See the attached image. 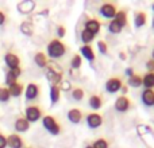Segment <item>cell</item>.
<instances>
[{
    "mask_svg": "<svg viewBox=\"0 0 154 148\" xmlns=\"http://www.w3.org/2000/svg\"><path fill=\"white\" fill-rule=\"evenodd\" d=\"M66 53V46L65 43L62 42L61 39L58 38H54L49 42L48 45V55L53 59H58V58H62Z\"/></svg>",
    "mask_w": 154,
    "mask_h": 148,
    "instance_id": "1",
    "label": "cell"
},
{
    "mask_svg": "<svg viewBox=\"0 0 154 148\" xmlns=\"http://www.w3.org/2000/svg\"><path fill=\"white\" fill-rule=\"evenodd\" d=\"M42 125L50 135L56 136V135H60V132H61V125H60V123L57 121L53 116H50V114H46V116L42 117Z\"/></svg>",
    "mask_w": 154,
    "mask_h": 148,
    "instance_id": "2",
    "label": "cell"
},
{
    "mask_svg": "<svg viewBox=\"0 0 154 148\" xmlns=\"http://www.w3.org/2000/svg\"><path fill=\"white\" fill-rule=\"evenodd\" d=\"M26 119L30 121V124L31 123H37L38 120H41L42 119V109L39 108L38 105H29L26 108Z\"/></svg>",
    "mask_w": 154,
    "mask_h": 148,
    "instance_id": "3",
    "label": "cell"
},
{
    "mask_svg": "<svg viewBox=\"0 0 154 148\" xmlns=\"http://www.w3.org/2000/svg\"><path fill=\"white\" fill-rule=\"evenodd\" d=\"M99 11H100V15L103 16V18L111 19V20L115 18V15H116V12H118L116 5L112 4V3H104Z\"/></svg>",
    "mask_w": 154,
    "mask_h": 148,
    "instance_id": "4",
    "label": "cell"
},
{
    "mask_svg": "<svg viewBox=\"0 0 154 148\" xmlns=\"http://www.w3.org/2000/svg\"><path fill=\"white\" fill-rule=\"evenodd\" d=\"M123 86V82L119 77H112L106 82V90L108 93H118Z\"/></svg>",
    "mask_w": 154,
    "mask_h": 148,
    "instance_id": "5",
    "label": "cell"
},
{
    "mask_svg": "<svg viewBox=\"0 0 154 148\" xmlns=\"http://www.w3.org/2000/svg\"><path fill=\"white\" fill-rule=\"evenodd\" d=\"M130 108H131V101L127 96H119V97L116 98V101H115V109H116L118 112L125 113V112H127Z\"/></svg>",
    "mask_w": 154,
    "mask_h": 148,
    "instance_id": "6",
    "label": "cell"
},
{
    "mask_svg": "<svg viewBox=\"0 0 154 148\" xmlns=\"http://www.w3.org/2000/svg\"><path fill=\"white\" fill-rule=\"evenodd\" d=\"M39 85L37 84H29L26 87V92H24V97H26L27 101H32V100H37L39 97Z\"/></svg>",
    "mask_w": 154,
    "mask_h": 148,
    "instance_id": "7",
    "label": "cell"
},
{
    "mask_svg": "<svg viewBox=\"0 0 154 148\" xmlns=\"http://www.w3.org/2000/svg\"><path fill=\"white\" fill-rule=\"evenodd\" d=\"M4 62H5V65H7L8 70H12V69H16V67H20V66H19V65H20V58H19L15 53H11V51L4 55Z\"/></svg>",
    "mask_w": 154,
    "mask_h": 148,
    "instance_id": "8",
    "label": "cell"
},
{
    "mask_svg": "<svg viewBox=\"0 0 154 148\" xmlns=\"http://www.w3.org/2000/svg\"><path fill=\"white\" fill-rule=\"evenodd\" d=\"M87 124H88V127L89 128L96 129V128H99V127L103 125V117H101V114L96 113V112L89 113L87 116Z\"/></svg>",
    "mask_w": 154,
    "mask_h": 148,
    "instance_id": "9",
    "label": "cell"
},
{
    "mask_svg": "<svg viewBox=\"0 0 154 148\" xmlns=\"http://www.w3.org/2000/svg\"><path fill=\"white\" fill-rule=\"evenodd\" d=\"M23 139L18 133H11L7 136V146L10 148H23Z\"/></svg>",
    "mask_w": 154,
    "mask_h": 148,
    "instance_id": "10",
    "label": "cell"
},
{
    "mask_svg": "<svg viewBox=\"0 0 154 148\" xmlns=\"http://www.w3.org/2000/svg\"><path fill=\"white\" fill-rule=\"evenodd\" d=\"M46 77H48V79L51 82V85H58L60 82L62 81V73L57 72L54 67H48Z\"/></svg>",
    "mask_w": 154,
    "mask_h": 148,
    "instance_id": "11",
    "label": "cell"
},
{
    "mask_svg": "<svg viewBox=\"0 0 154 148\" xmlns=\"http://www.w3.org/2000/svg\"><path fill=\"white\" fill-rule=\"evenodd\" d=\"M101 28V23L97 20V19H89V20H87L84 23V30H87V31H89L91 34L96 35L99 31H100Z\"/></svg>",
    "mask_w": 154,
    "mask_h": 148,
    "instance_id": "12",
    "label": "cell"
},
{
    "mask_svg": "<svg viewBox=\"0 0 154 148\" xmlns=\"http://www.w3.org/2000/svg\"><path fill=\"white\" fill-rule=\"evenodd\" d=\"M29 129H30V121L26 117H18L15 120V131L23 133V132H27Z\"/></svg>",
    "mask_w": 154,
    "mask_h": 148,
    "instance_id": "13",
    "label": "cell"
},
{
    "mask_svg": "<svg viewBox=\"0 0 154 148\" xmlns=\"http://www.w3.org/2000/svg\"><path fill=\"white\" fill-rule=\"evenodd\" d=\"M68 119H69V121L73 123V124H79V123L82 120V112H81V109H79V108L69 109V112H68Z\"/></svg>",
    "mask_w": 154,
    "mask_h": 148,
    "instance_id": "14",
    "label": "cell"
},
{
    "mask_svg": "<svg viewBox=\"0 0 154 148\" xmlns=\"http://www.w3.org/2000/svg\"><path fill=\"white\" fill-rule=\"evenodd\" d=\"M142 102L146 106H153L154 105V90L153 89H145L141 96Z\"/></svg>",
    "mask_w": 154,
    "mask_h": 148,
    "instance_id": "15",
    "label": "cell"
},
{
    "mask_svg": "<svg viewBox=\"0 0 154 148\" xmlns=\"http://www.w3.org/2000/svg\"><path fill=\"white\" fill-rule=\"evenodd\" d=\"M80 53H81V55L84 57V58H87L88 61H95L96 55H95V51H93L92 46L91 45H84L81 46V49H80Z\"/></svg>",
    "mask_w": 154,
    "mask_h": 148,
    "instance_id": "16",
    "label": "cell"
},
{
    "mask_svg": "<svg viewBox=\"0 0 154 148\" xmlns=\"http://www.w3.org/2000/svg\"><path fill=\"white\" fill-rule=\"evenodd\" d=\"M146 22H147L146 12L138 11V12L135 13V16H134V24H135V27L137 28H141V27H143L145 24H146Z\"/></svg>",
    "mask_w": 154,
    "mask_h": 148,
    "instance_id": "17",
    "label": "cell"
},
{
    "mask_svg": "<svg viewBox=\"0 0 154 148\" xmlns=\"http://www.w3.org/2000/svg\"><path fill=\"white\" fill-rule=\"evenodd\" d=\"M142 85H143L146 89L154 90V72H147L142 77Z\"/></svg>",
    "mask_w": 154,
    "mask_h": 148,
    "instance_id": "18",
    "label": "cell"
},
{
    "mask_svg": "<svg viewBox=\"0 0 154 148\" xmlns=\"http://www.w3.org/2000/svg\"><path fill=\"white\" fill-rule=\"evenodd\" d=\"M89 106L93 109V111H97L103 106V97L97 94H92L89 97Z\"/></svg>",
    "mask_w": 154,
    "mask_h": 148,
    "instance_id": "19",
    "label": "cell"
},
{
    "mask_svg": "<svg viewBox=\"0 0 154 148\" xmlns=\"http://www.w3.org/2000/svg\"><path fill=\"white\" fill-rule=\"evenodd\" d=\"M61 97V87L60 85H51L50 87V101L51 104H57Z\"/></svg>",
    "mask_w": 154,
    "mask_h": 148,
    "instance_id": "20",
    "label": "cell"
},
{
    "mask_svg": "<svg viewBox=\"0 0 154 148\" xmlns=\"http://www.w3.org/2000/svg\"><path fill=\"white\" fill-rule=\"evenodd\" d=\"M34 61H35V64H37V66L42 67V69H43V67H48V64H49L48 55H46L45 53H42V51H39V53L35 54Z\"/></svg>",
    "mask_w": 154,
    "mask_h": 148,
    "instance_id": "21",
    "label": "cell"
},
{
    "mask_svg": "<svg viewBox=\"0 0 154 148\" xmlns=\"http://www.w3.org/2000/svg\"><path fill=\"white\" fill-rule=\"evenodd\" d=\"M8 90H10L11 97H20L22 93H23V85L19 84V82H15L14 85L8 86Z\"/></svg>",
    "mask_w": 154,
    "mask_h": 148,
    "instance_id": "22",
    "label": "cell"
},
{
    "mask_svg": "<svg viewBox=\"0 0 154 148\" xmlns=\"http://www.w3.org/2000/svg\"><path fill=\"white\" fill-rule=\"evenodd\" d=\"M114 20H116L122 27L127 26V12H126V11H123V10L122 11H118L116 15H115V18H114Z\"/></svg>",
    "mask_w": 154,
    "mask_h": 148,
    "instance_id": "23",
    "label": "cell"
},
{
    "mask_svg": "<svg viewBox=\"0 0 154 148\" xmlns=\"http://www.w3.org/2000/svg\"><path fill=\"white\" fill-rule=\"evenodd\" d=\"M95 37L96 35L91 34V32L87 31V30H82L81 34H80V39H81V42L84 43V45H89V43L95 39Z\"/></svg>",
    "mask_w": 154,
    "mask_h": 148,
    "instance_id": "24",
    "label": "cell"
},
{
    "mask_svg": "<svg viewBox=\"0 0 154 148\" xmlns=\"http://www.w3.org/2000/svg\"><path fill=\"white\" fill-rule=\"evenodd\" d=\"M128 85L133 87H139L142 86V75H139V74H133V75L128 78Z\"/></svg>",
    "mask_w": 154,
    "mask_h": 148,
    "instance_id": "25",
    "label": "cell"
},
{
    "mask_svg": "<svg viewBox=\"0 0 154 148\" xmlns=\"http://www.w3.org/2000/svg\"><path fill=\"white\" fill-rule=\"evenodd\" d=\"M84 96H85V92H84V89H82V87H80V86L73 87V90H72V98L75 101H81L82 98H84Z\"/></svg>",
    "mask_w": 154,
    "mask_h": 148,
    "instance_id": "26",
    "label": "cell"
},
{
    "mask_svg": "<svg viewBox=\"0 0 154 148\" xmlns=\"http://www.w3.org/2000/svg\"><path fill=\"white\" fill-rule=\"evenodd\" d=\"M10 98H11V94H10L8 87L0 85V102H8Z\"/></svg>",
    "mask_w": 154,
    "mask_h": 148,
    "instance_id": "27",
    "label": "cell"
},
{
    "mask_svg": "<svg viewBox=\"0 0 154 148\" xmlns=\"http://www.w3.org/2000/svg\"><path fill=\"white\" fill-rule=\"evenodd\" d=\"M18 78L19 77L16 75L12 70H8L7 74H5V85H7V87L11 86V85H14L15 82H18Z\"/></svg>",
    "mask_w": 154,
    "mask_h": 148,
    "instance_id": "28",
    "label": "cell"
},
{
    "mask_svg": "<svg viewBox=\"0 0 154 148\" xmlns=\"http://www.w3.org/2000/svg\"><path fill=\"white\" fill-rule=\"evenodd\" d=\"M108 30L111 31V34H119V32L123 30V27L120 26L116 20H114V19H112V20L108 23Z\"/></svg>",
    "mask_w": 154,
    "mask_h": 148,
    "instance_id": "29",
    "label": "cell"
},
{
    "mask_svg": "<svg viewBox=\"0 0 154 148\" xmlns=\"http://www.w3.org/2000/svg\"><path fill=\"white\" fill-rule=\"evenodd\" d=\"M82 65V58L81 55H79V54H75L72 58V61H70V66H72V69H80Z\"/></svg>",
    "mask_w": 154,
    "mask_h": 148,
    "instance_id": "30",
    "label": "cell"
},
{
    "mask_svg": "<svg viewBox=\"0 0 154 148\" xmlns=\"http://www.w3.org/2000/svg\"><path fill=\"white\" fill-rule=\"evenodd\" d=\"M93 148H109V143L104 138H100V139H96L92 144Z\"/></svg>",
    "mask_w": 154,
    "mask_h": 148,
    "instance_id": "31",
    "label": "cell"
},
{
    "mask_svg": "<svg viewBox=\"0 0 154 148\" xmlns=\"http://www.w3.org/2000/svg\"><path fill=\"white\" fill-rule=\"evenodd\" d=\"M20 31L26 35H31L32 34V27L29 24V22H23L20 24Z\"/></svg>",
    "mask_w": 154,
    "mask_h": 148,
    "instance_id": "32",
    "label": "cell"
},
{
    "mask_svg": "<svg viewBox=\"0 0 154 148\" xmlns=\"http://www.w3.org/2000/svg\"><path fill=\"white\" fill-rule=\"evenodd\" d=\"M18 7H24V10L22 11V12H23V13H27V12H30V11L32 10V7H34V3H31V1H24V3H20Z\"/></svg>",
    "mask_w": 154,
    "mask_h": 148,
    "instance_id": "33",
    "label": "cell"
},
{
    "mask_svg": "<svg viewBox=\"0 0 154 148\" xmlns=\"http://www.w3.org/2000/svg\"><path fill=\"white\" fill-rule=\"evenodd\" d=\"M97 49L101 54H107L108 53V45H107L104 40H99L97 42Z\"/></svg>",
    "mask_w": 154,
    "mask_h": 148,
    "instance_id": "34",
    "label": "cell"
},
{
    "mask_svg": "<svg viewBox=\"0 0 154 148\" xmlns=\"http://www.w3.org/2000/svg\"><path fill=\"white\" fill-rule=\"evenodd\" d=\"M65 34H66V28H65V26H58L57 27V37L64 38Z\"/></svg>",
    "mask_w": 154,
    "mask_h": 148,
    "instance_id": "35",
    "label": "cell"
},
{
    "mask_svg": "<svg viewBox=\"0 0 154 148\" xmlns=\"http://www.w3.org/2000/svg\"><path fill=\"white\" fill-rule=\"evenodd\" d=\"M7 147V136L0 133V148H5Z\"/></svg>",
    "mask_w": 154,
    "mask_h": 148,
    "instance_id": "36",
    "label": "cell"
},
{
    "mask_svg": "<svg viewBox=\"0 0 154 148\" xmlns=\"http://www.w3.org/2000/svg\"><path fill=\"white\" fill-rule=\"evenodd\" d=\"M146 66H147V69H149V72H154V61L153 59L146 62Z\"/></svg>",
    "mask_w": 154,
    "mask_h": 148,
    "instance_id": "37",
    "label": "cell"
},
{
    "mask_svg": "<svg viewBox=\"0 0 154 148\" xmlns=\"http://www.w3.org/2000/svg\"><path fill=\"white\" fill-rule=\"evenodd\" d=\"M5 19H7L5 13L3 12V11H0V26H3V24L5 23Z\"/></svg>",
    "mask_w": 154,
    "mask_h": 148,
    "instance_id": "38",
    "label": "cell"
},
{
    "mask_svg": "<svg viewBox=\"0 0 154 148\" xmlns=\"http://www.w3.org/2000/svg\"><path fill=\"white\" fill-rule=\"evenodd\" d=\"M126 74H127V75H128V78H130V77H131V75H133V74H134L133 69H127V70H126Z\"/></svg>",
    "mask_w": 154,
    "mask_h": 148,
    "instance_id": "39",
    "label": "cell"
},
{
    "mask_svg": "<svg viewBox=\"0 0 154 148\" xmlns=\"http://www.w3.org/2000/svg\"><path fill=\"white\" fill-rule=\"evenodd\" d=\"M152 26H153V28H154V18H153V23H152Z\"/></svg>",
    "mask_w": 154,
    "mask_h": 148,
    "instance_id": "40",
    "label": "cell"
},
{
    "mask_svg": "<svg viewBox=\"0 0 154 148\" xmlns=\"http://www.w3.org/2000/svg\"><path fill=\"white\" fill-rule=\"evenodd\" d=\"M85 148H93L92 146H87V147H85Z\"/></svg>",
    "mask_w": 154,
    "mask_h": 148,
    "instance_id": "41",
    "label": "cell"
},
{
    "mask_svg": "<svg viewBox=\"0 0 154 148\" xmlns=\"http://www.w3.org/2000/svg\"><path fill=\"white\" fill-rule=\"evenodd\" d=\"M153 61H154V50H153Z\"/></svg>",
    "mask_w": 154,
    "mask_h": 148,
    "instance_id": "42",
    "label": "cell"
},
{
    "mask_svg": "<svg viewBox=\"0 0 154 148\" xmlns=\"http://www.w3.org/2000/svg\"><path fill=\"white\" fill-rule=\"evenodd\" d=\"M152 8H153V11H154V4H153V7H152Z\"/></svg>",
    "mask_w": 154,
    "mask_h": 148,
    "instance_id": "43",
    "label": "cell"
},
{
    "mask_svg": "<svg viewBox=\"0 0 154 148\" xmlns=\"http://www.w3.org/2000/svg\"><path fill=\"white\" fill-rule=\"evenodd\" d=\"M27 148H31V147H27Z\"/></svg>",
    "mask_w": 154,
    "mask_h": 148,
    "instance_id": "44",
    "label": "cell"
},
{
    "mask_svg": "<svg viewBox=\"0 0 154 148\" xmlns=\"http://www.w3.org/2000/svg\"><path fill=\"white\" fill-rule=\"evenodd\" d=\"M153 106H154V105H153Z\"/></svg>",
    "mask_w": 154,
    "mask_h": 148,
    "instance_id": "45",
    "label": "cell"
}]
</instances>
